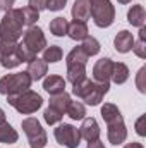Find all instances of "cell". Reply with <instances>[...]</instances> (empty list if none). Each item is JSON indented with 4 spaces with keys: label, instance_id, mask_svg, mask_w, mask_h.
Here are the masks:
<instances>
[{
    "label": "cell",
    "instance_id": "obj_25",
    "mask_svg": "<svg viewBox=\"0 0 146 148\" xmlns=\"http://www.w3.org/2000/svg\"><path fill=\"white\" fill-rule=\"evenodd\" d=\"M67 26H69V21L65 17H55L50 21V33L57 38H62L67 35Z\"/></svg>",
    "mask_w": 146,
    "mask_h": 148
},
{
    "label": "cell",
    "instance_id": "obj_10",
    "mask_svg": "<svg viewBox=\"0 0 146 148\" xmlns=\"http://www.w3.org/2000/svg\"><path fill=\"white\" fill-rule=\"evenodd\" d=\"M112 67H113V60L108 59V57H103V59L96 60L95 66H93V81H96V83H110Z\"/></svg>",
    "mask_w": 146,
    "mask_h": 148
},
{
    "label": "cell",
    "instance_id": "obj_27",
    "mask_svg": "<svg viewBox=\"0 0 146 148\" xmlns=\"http://www.w3.org/2000/svg\"><path fill=\"white\" fill-rule=\"evenodd\" d=\"M79 47L83 48V52H84L88 57L98 55V53H100V50H102V45H100V41H98L95 36H86L84 40H83V43H81Z\"/></svg>",
    "mask_w": 146,
    "mask_h": 148
},
{
    "label": "cell",
    "instance_id": "obj_33",
    "mask_svg": "<svg viewBox=\"0 0 146 148\" xmlns=\"http://www.w3.org/2000/svg\"><path fill=\"white\" fill-rule=\"evenodd\" d=\"M145 76H146V67L143 66L138 74H136V86H138V90L141 91V93H146V83H145Z\"/></svg>",
    "mask_w": 146,
    "mask_h": 148
},
{
    "label": "cell",
    "instance_id": "obj_30",
    "mask_svg": "<svg viewBox=\"0 0 146 148\" xmlns=\"http://www.w3.org/2000/svg\"><path fill=\"white\" fill-rule=\"evenodd\" d=\"M21 10V17H23V23H24V26H35L36 24V21L40 19V12L35 10V9H31L29 5H26V7H23V9H19Z\"/></svg>",
    "mask_w": 146,
    "mask_h": 148
},
{
    "label": "cell",
    "instance_id": "obj_4",
    "mask_svg": "<svg viewBox=\"0 0 146 148\" xmlns=\"http://www.w3.org/2000/svg\"><path fill=\"white\" fill-rule=\"evenodd\" d=\"M89 16L98 28H110L115 21V7L110 0H88Z\"/></svg>",
    "mask_w": 146,
    "mask_h": 148
},
{
    "label": "cell",
    "instance_id": "obj_16",
    "mask_svg": "<svg viewBox=\"0 0 146 148\" xmlns=\"http://www.w3.org/2000/svg\"><path fill=\"white\" fill-rule=\"evenodd\" d=\"M146 21V10L141 3H136L132 5L129 10H127V23L134 28H143Z\"/></svg>",
    "mask_w": 146,
    "mask_h": 148
},
{
    "label": "cell",
    "instance_id": "obj_1",
    "mask_svg": "<svg viewBox=\"0 0 146 148\" xmlns=\"http://www.w3.org/2000/svg\"><path fill=\"white\" fill-rule=\"evenodd\" d=\"M46 38L45 33L40 26H29L24 33H23V41L19 43V52H21V59L23 62H29L35 57H38L40 52H43L46 48Z\"/></svg>",
    "mask_w": 146,
    "mask_h": 148
},
{
    "label": "cell",
    "instance_id": "obj_15",
    "mask_svg": "<svg viewBox=\"0 0 146 148\" xmlns=\"http://www.w3.org/2000/svg\"><path fill=\"white\" fill-rule=\"evenodd\" d=\"M26 73L29 74L31 81H40V79H43V77L48 74V64H46L43 59L35 57L33 60L28 62V69H26Z\"/></svg>",
    "mask_w": 146,
    "mask_h": 148
},
{
    "label": "cell",
    "instance_id": "obj_24",
    "mask_svg": "<svg viewBox=\"0 0 146 148\" xmlns=\"http://www.w3.org/2000/svg\"><path fill=\"white\" fill-rule=\"evenodd\" d=\"M62 57H64L62 48H60L59 45H50V47H46V48L43 50V57H41V59H43L46 64H55V62H60Z\"/></svg>",
    "mask_w": 146,
    "mask_h": 148
},
{
    "label": "cell",
    "instance_id": "obj_2",
    "mask_svg": "<svg viewBox=\"0 0 146 148\" xmlns=\"http://www.w3.org/2000/svg\"><path fill=\"white\" fill-rule=\"evenodd\" d=\"M23 17H21V10L19 9H10L3 14L2 21H0V45L3 43H17L23 38Z\"/></svg>",
    "mask_w": 146,
    "mask_h": 148
},
{
    "label": "cell",
    "instance_id": "obj_18",
    "mask_svg": "<svg viewBox=\"0 0 146 148\" xmlns=\"http://www.w3.org/2000/svg\"><path fill=\"white\" fill-rule=\"evenodd\" d=\"M72 19L74 21H81V23H86L91 16H89V2L88 0H76L72 5Z\"/></svg>",
    "mask_w": 146,
    "mask_h": 148
},
{
    "label": "cell",
    "instance_id": "obj_6",
    "mask_svg": "<svg viewBox=\"0 0 146 148\" xmlns=\"http://www.w3.org/2000/svg\"><path fill=\"white\" fill-rule=\"evenodd\" d=\"M21 127L28 138V143L31 148H45L46 147V141H48V136H46V131L43 129L41 122L38 121L36 117H26L23 119L21 122Z\"/></svg>",
    "mask_w": 146,
    "mask_h": 148
},
{
    "label": "cell",
    "instance_id": "obj_34",
    "mask_svg": "<svg viewBox=\"0 0 146 148\" xmlns=\"http://www.w3.org/2000/svg\"><path fill=\"white\" fill-rule=\"evenodd\" d=\"M67 0H46V10L50 12H59L65 7Z\"/></svg>",
    "mask_w": 146,
    "mask_h": 148
},
{
    "label": "cell",
    "instance_id": "obj_32",
    "mask_svg": "<svg viewBox=\"0 0 146 148\" xmlns=\"http://www.w3.org/2000/svg\"><path fill=\"white\" fill-rule=\"evenodd\" d=\"M43 119L48 126H55V124H60V121L64 119V114L55 110L53 107H46L45 112H43Z\"/></svg>",
    "mask_w": 146,
    "mask_h": 148
},
{
    "label": "cell",
    "instance_id": "obj_31",
    "mask_svg": "<svg viewBox=\"0 0 146 148\" xmlns=\"http://www.w3.org/2000/svg\"><path fill=\"white\" fill-rule=\"evenodd\" d=\"M91 84H93V81H91L89 77H84V79L77 81L76 84H72V95H74V97H77L79 100H83V98H84V95L89 91Z\"/></svg>",
    "mask_w": 146,
    "mask_h": 148
},
{
    "label": "cell",
    "instance_id": "obj_20",
    "mask_svg": "<svg viewBox=\"0 0 146 148\" xmlns=\"http://www.w3.org/2000/svg\"><path fill=\"white\" fill-rule=\"evenodd\" d=\"M19 140V133L3 119L0 121V143H17Z\"/></svg>",
    "mask_w": 146,
    "mask_h": 148
},
{
    "label": "cell",
    "instance_id": "obj_23",
    "mask_svg": "<svg viewBox=\"0 0 146 148\" xmlns=\"http://www.w3.org/2000/svg\"><path fill=\"white\" fill-rule=\"evenodd\" d=\"M100 112H102V117H103V121H105L107 124L122 119V114H120L119 107H117L115 103H105V105H102V110Z\"/></svg>",
    "mask_w": 146,
    "mask_h": 148
},
{
    "label": "cell",
    "instance_id": "obj_17",
    "mask_svg": "<svg viewBox=\"0 0 146 148\" xmlns=\"http://www.w3.org/2000/svg\"><path fill=\"white\" fill-rule=\"evenodd\" d=\"M89 31H88V24L86 23H81V21H72V23H69V26H67V36L74 40V41H83L86 36H89L88 35Z\"/></svg>",
    "mask_w": 146,
    "mask_h": 148
},
{
    "label": "cell",
    "instance_id": "obj_38",
    "mask_svg": "<svg viewBox=\"0 0 146 148\" xmlns=\"http://www.w3.org/2000/svg\"><path fill=\"white\" fill-rule=\"evenodd\" d=\"M86 148H105V145H103V141L95 140V141H88V147Z\"/></svg>",
    "mask_w": 146,
    "mask_h": 148
},
{
    "label": "cell",
    "instance_id": "obj_12",
    "mask_svg": "<svg viewBox=\"0 0 146 148\" xmlns=\"http://www.w3.org/2000/svg\"><path fill=\"white\" fill-rule=\"evenodd\" d=\"M100 126L96 122L95 117H84L83 119V124L79 127V134H81V140H86V141H95V140H100Z\"/></svg>",
    "mask_w": 146,
    "mask_h": 148
},
{
    "label": "cell",
    "instance_id": "obj_7",
    "mask_svg": "<svg viewBox=\"0 0 146 148\" xmlns=\"http://www.w3.org/2000/svg\"><path fill=\"white\" fill-rule=\"evenodd\" d=\"M53 138L59 145L65 148H77L81 145V134L79 129L74 127L72 124H59L53 129Z\"/></svg>",
    "mask_w": 146,
    "mask_h": 148
},
{
    "label": "cell",
    "instance_id": "obj_37",
    "mask_svg": "<svg viewBox=\"0 0 146 148\" xmlns=\"http://www.w3.org/2000/svg\"><path fill=\"white\" fill-rule=\"evenodd\" d=\"M0 9H2L3 12L14 9V0H0Z\"/></svg>",
    "mask_w": 146,
    "mask_h": 148
},
{
    "label": "cell",
    "instance_id": "obj_26",
    "mask_svg": "<svg viewBox=\"0 0 146 148\" xmlns=\"http://www.w3.org/2000/svg\"><path fill=\"white\" fill-rule=\"evenodd\" d=\"M88 77L86 76V66L83 64H72V66H67V81L71 84H76L77 81Z\"/></svg>",
    "mask_w": 146,
    "mask_h": 148
},
{
    "label": "cell",
    "instance_id": "obj_3",
    "mask_svg": "<svg viewBox=\"0 0 146 148\" xmlns=\"http://www.w3.org/2000/svg\"><path fill=\"white\" fill-rule=\"evenodd\" d=\"M7 102H9L10 107H14L23 115H31L36 110H40L41 105H43L41 95L36 93V91H33V90H26L23 93H17V95H9Z\"/></svg>",
    "mask_w": 146,
    "mask_h": 148
},
{
    "label": "cell",
    "instance_id": "obj_35",
    "mask_svg": "<svg viewBox=\"0 0 146 148\" xmlns=\"http://www.w3.org/2000/svg\"><path fill=\"white\" fill-rule=\"evenodd\" d=\"M134 129H136V133L139 134V136H146V115H139L138 117V121H136V124H134Z\"/></svg>",
    "mask_w": 146,
    "mask_h": 148
},
{
    "label": "cell",
    "instance_id": "obj_8",
    "mask_svg": "<svg viewBox=\"0 0 146 148\" xmlns=\"http://www.w3.org/2000/svg\"><path fill=\"white\" fill-rule=\"evenodd\" d=\"M21 64H23V59L19 52V41L0 45V66L3 69H16Z\"/></svg>",
    "mask_w": 146,
    "mask_h": 148
},
{
    "label": "cell",
    "instance_id": "obj_13",
    "mask_svg": "<svg viewBox=\"0 0 146 148\" xmlns=\"http://www.w3.org/2000/svg\"><path fill=\"white\" fill-rule=\"evenodd\" d=\"M65 86H67V81L59 74H48L43 77V90L50 95H59L65 91Z\"/></svg>",
    "mask_w": 146,
    "mask_h": 148
},
{
    "label": "cell",
    "instance_id": "obj_11",
    "mask_svg": "<svg viewBox=\"0 0 146 148\" xmlns=\"http://www.w3.org/2000/svg\"><path fill=\"white\" fill-rule=\"evenodd\" d=\"M107 138L112 145H122L127 140V127L124 119L107 124Z\"/></svg>",
    "mask_w": 146,
    "mask_h": 148
},
{
    "label": "cell",
    "instance_id": "obj_36",
    "mask_svg": "<svg viewBox=\"0 0 146 148\" xmlns=\"http://www.w3.org/2000/svg\"><path fill=\"white\" fill-rule=\"evenodd\" d=\"M31 9H35L38 12H41V10H45L46 9V0H29V3H28Z\"/></svg>",
    "mask_w": 146,
    "mask_h": 148
},
{
    "label": "cell",
    "instance_id": "obj_29",
    "mask_svg": "<svg viewBox=\"0 0 146 148\" xmlns=\"http://www.w3.org/2000/svg\"><path fill=\"white\" fill-rule=\"evenodd\" d=\"M146 28H139V36L138 40H134V45H132V52L136 57L139 59H146Z\"/></svg>",
    "mask_w": 146,
    "mask_h": 148
},
{
    "label": "cell",
    "instance_id": "obj_21",
    "mask_svg": "<svg viewBox=\"0 0 146 148\" xmlns=\"http://www.w3.org/2000/svg\"><path fill=\"white\" fill-rule=\"evenodd\" d=\"M129 67L124 64V62H113V67H112V77L110 81H113L115 84H124L127 79H129Z\"/></svg>",
    "mask_w": 146,
    "mask_h": 148
},
{
    "label": "cell",
    "instance_id": "obj_41",
    "mask_svg": "<svg viewBox=\"0 0 146 148\" xmlns=\"http://www.w3.org/2000/svg\"><path fill=\"white\" fill-rule=\"evenodd\" d=\"M5 119V112H3V109H0V121H3Z\"/></svg>",
    "mask_w": 146,
    "mask_h": 148
},
{
    "label": "cell",
    "instance_id": "obj_14",
    "mask_svg": "<svg viewBox=\"0 0 146 148\" xmlns=\"http://www.w3.org/2000/svg\"><path fill=\"white\" fill-rule=\"evenodd\" d=\"M134 40L136 38L132 36V33H129L127 29H122L119 31L115 38H113V47L119 53H129L132 50V45H134Z\"/></svg>",
    "mask_w": 146,
    "mask_h": 148
},
{
    "label": "cell",
    "instance_id": "obj_19",
    "mask_svg": "<svg viewBox=\"0 0 146 148\" xmlns=\"http://www.w3.org/2000/svg\"><path fill=\"white\" fill-rule=\"evenodd\" d=\"M71 100H72V98H71V95H69L67 91H62V93H59V95H50L48 107H53L55 110L65 114L67 107H69V103H71Z\"/></svg>",
    "mask_w": 146,
    "mask_h": 148
},
{
    "label": "cell",
    "instance_id": "obj_40",
    "mask_svg": "<svg viewBox=\"0 0 146 148\" xmlns=\"http://www.w3.org/2000/svg\"><path fill=\"white\" fill-rule=\"evenodd\" d=\"M117 2H119V3H122V5H127V3H131L132 0H117Z\"/></svg>",
    "mask_w": 146,
    "mask_h": 148
},
{
    "label": "cell",
    "instance_id": "obj_5",
    "mask_svg": "<svg viewBox=\"0 0 146 148\" xmlns=\"http://www.w3.org/2000/svg\"><path fill=\"white\" fill-rule=\"evenodd\" d=\"M33 84L29 74L26 71L23 73H14V74H5L3 77H0V95H17L23 93L26 90H29Z\"/></svg>",
    "mask_w": 146,
    "mask_h": 148
},
{
    "label": "cell",
    "instance_id": "obj_39",
    "mask_svg": "<svg viewBox=\"0 0 146 148\" xmlns=\"http://www.w3.org/2000/svg\"><path fill=\"white\" fill-rule=\"evenodd\" d=\"M124 148H145L141 143H138V141H132V143H126Z\"/></svg>",
    "mask_w": 146,
    "mask_h": 148
},
{
    "label": "cell",
    "instance_id": "obj_22",
    "mask_svg": "<svg viewBox=\"0 0 146 148\" xmlns=\"http://www.w3.org/2000/svg\"><path fill=\"white\" fill-rule=\"evenodd\" d=\"M88 60H89V57L83 52V48L81 47H74L72 50L67 53V57H65V66H72V64H83V66H86Z\"/></svg>",
    "mask_w": 146,
    "mask_h": 148
},
{
    "label": "cell",
    "instance_id": "obj_28",
    "mask_svg": "<svg viewBox=\"0 0 146 148\" xmlns=\"http://www.w3.org/2000/svg\"><path fill=\"white\" fill-rule=\"evenodd\" d=\"M65 114H67L72 121H83L84 115H86V105H84L83 102L71 100V103H69V107H67Z\"/></svg>",
    "mask_w": 146,
    "mask_h": 148
},
{
    "label": "cell",
    "instance_id": "obj_9",
    "mask_svg": "<svg viewBox=\"0 0 146 148\" xmlns=\"http://www.w3.org/2000/svg\"><path fill=\"white\" fill-rule=\"evenodd\" d=\"M108 90H110V83H96V81H93V84H91L89 91L84 95L83 102L86 105H89V107H96V105L102 103V100L108 93Z\"/></svg>",
    "mask_w": 146,
    "mask_h": 148
}]
</instances>
